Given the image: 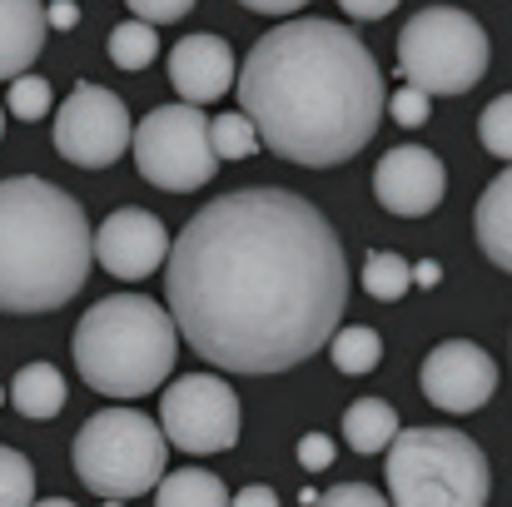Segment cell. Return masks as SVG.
<instances>
[{"instance_id": "obj_24", "label": "cell", "mask_w": 512, "mask_h": 507, "mask_svg": "<svg viewBox=\"0 0 512 507\" xmlns=\"http://www.w3.org/2000/svg\"><path fill=\"white\" fill-rule=\"evenodd\" d=\"M50 80H40V75H15L10 80V95H5V110L15 115V120H25V125H35V120H45L50 115Z\"/></svg>"}, {"instance_id": "obj_9", "label": "cell", "mask_w": 512, "mask_h": 507, "mask_svg": "<svg viewBox=\"0 0 512 507\" xmlns=\"http://www.w3.org/2000/svg\"><path fill=\"white\" fill-rule=\"evenodd\" d=\"M160 428L179 453H224L239 443L244 408L219 373H184L160 398Z\"/></svg>"}, {"instance_id": "obj_10", "label": "cell", "mask_w": 512, "mask_h": 507, "mask_svg": "<svg viewBox=\"0 0 512 507\" xmlns=\"http://www.w3.org/2000/svg\"><path fill=\"white\" fill-rule=\"evenodd\" d=\"M130 145H135V125H130L125 100L115 90H105V85L80 80L65 95L60 115H55V150H60V160H70L80 169H110Z\"/></svg>"}, {"instance_id": "obj_28", "label": "cell", "mask_w": 512, "mask_h": 507, "mask_svg": "<svg viewBox=\"0 0 512 507\" xmlns=\"http://www.w3.org/2000/svg\"><path fill=\"white\" fill-rule=\"evenodd\" d=\"M319 503L324 507H383L388 503V493H373L368 483H339V488L319 493Z\"/></svg>"}, {"instance_id": "obj_35", "label": "cell", "mask_w": 512, "mask_h": 507, "mask_svg": "<svg viewBox=\"0 0 512 507\" xmlns=\"http://www.w3.org/2000/svg\"><path fill=\"white\" fill-rule=\"evenodd\" d=\"M438 279H443V269H438L433 259H423V264H413V284H418V289H433Z\"/></svg>"}, {"instance_id": "obj_2", "label": "cell", "mask_w": 512, "mask_h": 507, "mask_svg": "<svg viewBox=\"0 0 512 507\" xmlns=\"http://www.w3.org/2000/svg\"><path fill=\"white\" fill-rule=\"evenodd\" d=\"M239 110L264 150L304 169L353 160L388 110L373 50L339 20H284L239 65Z\"/></svg>"}, {"instance_id": "obj_4", "label": "cell", "mask_w": 512, "mask_h": 507, "mask_svg": "<svg viewBox=\"0 0 512 507\" xmlns=\"http://www.w3.org/2000/svg\"><path fill=\"white\" fill-rule=\"evenodd\" d=\"M179 324L145 294H110L75 324V368L105 398H145L174 373Z\"/></svg>"}, {"instance_id": "obj_31", "label": "cell", "mask_w": 512, "mask_h": 507, "mask_svg": "<svg viewBox=\"0 0 512 507\" xmlns=\"http://www.w3.org/2000/svg\"><path fill=\"white\" fill-rule=\"evenodd\" d=\"M339 10L353 20H383V15L398 10V0H339Z\"/></svg>"}, {"instance_id": "obj_11", "label": "cell", "mask_w": 512, "mask_h": 507, "mask_svg": "<svg viewBox=\"0 0 512 507\" xmlns=\"http://www.w3.org/2000/svg\"><path fill=\"white\" fill-rule=\"evenodd\" d=\"M418 383L438 413H478L498 393V363L488 348H478L468 338H448L423 358Z\"/></svg>"}, {"instance_id": "obj_22", "label": "cell", "mask_w": 512, "mask_h": 507, "mask_svg": "<svg viewBox=\"0 0 512 507\" xmlns=\"http://www.w3.org/2000/svg\"><path fill=\"white\" fill-rule=\"evenodd\" d=\"M160 55V35H155V20H120L110 30V60L120 70H145L150 60Z\"/></svg>"}, {"instance_id": "obj_37", "label": "cell", "mask_w": 512, "mask_h": 507, "mask_svg": "<svg viewBox=\"0 0 512 507\" xmlns=\"http://www.w3.org/2000/svg\"><path fill=\"white\" fill-rule=\"evenodd\" d=\"M0 403H5V388H0Z\"/></svg>"}, {"instance_id": "obj_32", "label": "cell", "mask_w": 512, "mask_h": 507, "mask_svg": "<svg viewBox=\"0 0 512 507\" xmlns=\"http://www.w3.org/2000/svg\"><path fill=\"white\" fill-rule=\"evenodd\" d=\"M45 20H50L55 30H75L80 10H75V0H55V5H45Z\"/></svg>"}, {"instance_id": "obj_15", "label": "cell", "mask_w": 512, "mask_h": 507, "mask_svg": "<svg viewBox=\"0 0 512 507\" xmlns=\"http://www.w3.org/2000/svg\"><path fill=\"white\" fill-rule=\"evenodd\" d=\"M45 25L40 0H0V80H15L40 60Z\"/></svg>"}, {"instance_id": "obj_26", "label": "cell", "mask_w": 512, "mask_h": 507, "mask_svg": "<svg viewBox=\"0 0 512 507\" xmlns=\"http://www.w3.org/2000/svg\"><path fill=\"white\" fill-rule=\"evenodd\" d=\"M478 135H483V150H488V155H498V160H508L512 165V90L508 95H498V100L483 110Z\"/></svg>"}, {"instance_id": "obj_17", "label": "cell", "mask_w": 512, "mask_h": 507, "mask_svg": "<svg viewBox=\"0 0 512 507\" xmlns=\"http://www.w3.org/2000/svg\"><path fill=\"white\" fill-rule=\"evenodd\" d=\"M10 403H15L20 418H35V423L55 418L65 408V378H60V368L55 363H25L15 373V383H10Z\"/></svg>"}, {"instance_id": "obj_12", "label": "cell", "mask_w": 512, "mask_h": 507, "mask_svg": "<svg viewBox=\"0 0 512 507\" xmlns=\"http://www.w3.org/2000/svg\"><path fill=\"white\" fill-rule=\"evenodd\" d=\"M95 259H100L105 274H115L125 284H140L170 259V234H165L160 214L130 204V209H115L95 229Z\"/></svg>"}, {"instance_id": "obj_19", "label": "cell", "mask_w": 512, "mask_h": 507, "mask_svg": "<svg viewBox=\"0 0 512 507\" xmlns=\"http://www.w3.org/2000/svg\"><path fill=\"white\" fill-rule=\"evenodd\" d=\"M155 503L160 507H224V503H234V493L214 473H204V468H179V473L160 478Z\"/></svg>"}, {"instance_id": "obj_33", "label": "cell", "mask_w": 512, "mask_h": 507, "mask_svg": "<svg viewBox=\"0 0 512 507\" xmlns=\"http://www.w3.org/2000/svg\"><path fill=\"white\" fill-rule=\"evenodd\" d=\"M239 5H249L254 15H294V10H304L309 0H239Z\"/></svg>"}, {"instance_id": "obj_34", "label": "cell", "mask_w": 512, "mask_h": 507, "mask_svg": "<svg viewBox=\"0 0 512 507\" xmlns=\"http://www.w3.org/2000/svg\"><path fill=\"white\" fill-rule=\"evenodd\" d=\"M234 503L239 507H279V493H274V488H264V483H254V488H244Z\"/></svg>"}, {"instance_id": "obj_7", "label": "cell", "mask_w": 512, "mask_h": 507, "mask_svg": "<svg viewBox=\"0 0 512 507\" xmlns=\"http://www.w3.org/2000/svg\"><path fill=\"white\" fill-rule=\"evenodd\" d=\"M398 70L428 95H468L488 75V30L458 5H428L398 30Z\"/></svg>"}, {"instance_id": "obj_5", "label": "cell", "mask_w": 512, "mask_h": 507, "mask_svg": "<svg viewBox=\"0 0 512 507\" xmlns=\"http://www.w3.org/2000/svg\"><path fill=\"white\" fill-rule=\"evenodd\" d=\"M388 503L398 507H483L488 458L458 428H398L383 453Z\"/></svg>"}, {"instance_id": "obj_6", "label": "cell", "mask_w": 512, "mask_h": 507, "mask_svg": "<svg viewBox=\"0 0 512 507\" xmlns=\"http://www.w3.org/2000/svg\"><path fill=\"white\" fill-rule=\"evenodd\" d=\"M70 453H75V473H80L85 493H95L105 503H130V498L160 488L170 438L150 413L105 408L80 423Z\"/></svg>"}, {"instance_id": "obj_3", "label": "cell", "mask_w": 512, "mask_h": 507, "mask_svg": "<svg viewBox=\"0 0 512 507\" xmlns=\"http://www.w3.org/2000/svg\"><path fill=\"white\" fill-rule=\"evenodd\" d=\"M95 264L85 209L50 179H0V314L65 309Z\"/></svg>"}, {"instance_id": "obj_21", "label": "cell", "mask_w": 512, "mask_h": 507, "mask_svg": "<svg viewBox=\"0 0 512 507\" xmlns=\"http://www.w3.org/2000/svg\"><path fill=\"white\" fill-rule=\"evenodd\" d=\"M358 279H363V294L378 299V304H398V299L413 289V269H408V259H403V254H388V249L368 254V264H363Z\"/></svg>"}, {"instance_id": "obj_8", "label": "cell", "mask_w": 512, "mask_h": 507, "mask_svg": "<svg viewBox=\"0 0 512 507\" xmlns=\"http://www.w3.org/2000/svg\"><path fill=\"white\" fill-rule=\"evenodd\" d=\"M130 150H135L140 174L155 189H170V194H189V189H199L219 174V155H214V140H209L204 105H189V100L150 110L135 125Z\"/></svg>"}, {"instance_id": "obj_16", "label": "cell", "mask_w": 512, "mask_h": 507, "mask_svg": "<svg viewBox=\"0 0 512 507\" xmlns=\"http://www.w3.org/2000/svg\"><path fill=\"white\" fill-rule=\"evenodd\" d=\"M473 229H478L483 254L512 274V165L483 189V199L473 209Z\"/></svg>"}, {"instance_id": "obj_36", "label": "cell", "mask_w": 512, "mask_h": 507, "mask_svg": "<svg viewBox=\"0 0 512 507\" xmlns=\"http://www.w3.org/2000/svg\"><path fill=\"white\" fill-rule=\"evenodd\" d=\"M0 135H5V110H0Z\"/></svg>"}, {"instance_id": "obj_20", "label": "cell", "mask_w": 512, "mask_h": 507, "mask_svg": "<svg viewBox=\"0 0 512 507\" xmlns=\"http://www.w3.org/2000/svg\"><path fill=\"white\" fill-rule=\"evenodd\" d=\"M329 358H334L339 373L363 378V373H373V368L383 363V338H378V329H368V324L334 329V338H329Z\"/></svg>"}, {"instance_id": "obj_29", "label": "cell", "mask_w": 512, "mask_h": 507, "mask_svg": "<svg viewBox=\"0 0 512 507\" xmlns=\"http://www.w3.org/2000/svg\"><path fill=\"white\" fill-rule=\"evenodd\" d=\"M125 5H130V15L155 20V25H174V20H184L194 10V0H125Z\"/></svg>"}, {"instance_id": "obj_13", "label": "cell", "mask_w": 512, "mask_h": 507, "mask_svg": "<svg viewBox=\"0 0 512 507\" xmlns=\"http://www.w3.org/2000/svg\"><path fill=\"white\" fill-rule=\"evenodd\" d=\"M373 194H378V204L388 209V214H398V219H423V214H433L438 204H443V194H448V169L443 160L433 155V150H423V145H398V150H388L378 169H373Z\"/></svg>"}, {"instance_id": "obj_23", "label": "cell", "mask_w": 512, "mask_h": 507, "mask_svg": "<svg viewBox=\"0 0 512 507\" xmlns=\"http://www.w3.org/2000/svg\"><path fill=\"white\" fill-rule=\"evenodd\" d=\"M209 140H214L219 160H249V155L264 150V135H259V125L244 110H229V115L209 120Z\"/></svg>"}, {"instance_id": "obj_14", "label": "cell", "mask_w": 512, "mask_h": 507, "mask_svg": "<svg viewBox=\"0 0 512 507\" xmlns=\"http://www.w3.org/2000/svg\"><path fill=\"white\" fill-rule=\"evenodd\" d=\"M234 50L224 35H184L179 45L170 50V85L179 100L189 105H209V100H224L234 90Z\"/></svg>"}, {"instance_id": "obj_27", "label": "cell", "mask_w": 512, "mask_h": 507, "mask_svg": "<svg viewBox=\"0 0 512 507\" xmlns=\"http://www.w3.org/2000/svg\"><path fill=\"white\" fill-rule=\"evenodd\" d=\"M428 110H433V95H428V90H418V85H403L398 95H388V115H393L403 130L428 125Z\"/></svg>"}, {"instance_id": "obj_1", "label": "cell", "mask_w": 512, "mask_h": 507, "mask_svg": "<svg viewBox=\"0 0 512 507\" xmlns=\"http://www.w3.org/2000/svg\"><path fill=\"white\" fill-rule=\"evenodd\" d=\"M165 294L179 338L224 373H289L343 319L348 259L334 224L289 189H234L170 244Z\"/></svg>"}, {"instance_id": "obj_18", "label": "cell", "mask_w": 512, "mask_h": 507, "mask_svg": "<svg viewBox=\"0 0 512 507\" xmlns=\"http://www.w3.org/2000/svg\"><path fill=\"white\" fill-rule=\"evenodd\" d=\"M343 438L353 453L373 458V453H388V443L398 438V413L383 403V398H358L343 408Z\"/></svg>"}, {"instance_id": "obj_25", "label": "cell", "mask_w": 512, "mask_h": 507, "mask_svg": "<svg viewBox=\"0 0 512 507\" xmlns=\"http://www.w3.org/2000/svg\"><path fill=\"white\" fill-rule=\"evenodd\" d=\"M35 503V468L25 453L0 443V507H25Z\"/></svg>"}, {"instance_id": "obj_30", "label": "cell", "mask_w": 512, "mask_h": 507, "mask_svg": "<svg viewBox=\"0 0 512 507\" xmlns=\"http://www.w3.org/2000/svg\"><path fill=\"white\" fill-rule=\"evenodd\" d=\"M299 463H304L309 473H324V468L334 463V443H329L324 433H304V438H299Z\"/></svg>"}]
</instances>
